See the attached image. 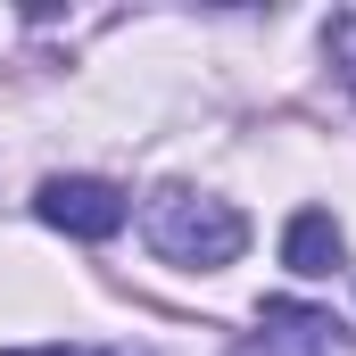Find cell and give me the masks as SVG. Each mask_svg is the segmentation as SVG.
I'll use <instances>...</instances> for the list:
<instances>
[{
	"mask_svg": "<svg viewBox=\"0 0 356 356\" xmlns=\"http://www.w3.org/2000/svg\"><path fill=\"white\" fill-rule=\"evenodd\" d=\"M149 249L166 266H232L249 249V216L232 199H207V191H158L149 199Z\"/></svg>",
	"mask_w": 356,
	"mask_h": 356,
	"instance_id": "cell-1",
	"label": "cell"
},
{
	"mask_svg": "<svg viewBox=\"0 0 356 356\" xmlns=\"http://www.w3.org/2000/svg\"><path fill=\"white\" fill-rule=\"evenodd\" d=\"M33 207H42V224H58V232H75V241L124 232V191L99 182V175H50L33 191Z\"/></svg>",
	"mask_w": 356,
	"mask_h": 356,
	"instance_id": "cell-2",
	"label": "cell"
},
{
	"mask_svg": "<svg viewBox=\"0 0 356 356\" xmlns=\"http://www.w3.org/2000/svg\"><path fill=\"white\" fill-rule=\"evenodd\" d=\"M332 332H340V323H332L323 307L273 298V307H266V323H257V332H249L232 356H332Z\"/></svg>",
	"mask_w": 356,
	"mask_h": 356,
	"instance_id": "cell-3",
	"label": "cell"
},
{
	"mask_svg": "<svg viewBox=\"0 0 356 356\" xmlns=\"http://www.w3.org/2000/svg\"><path fill=\"white\" fill-rule=\"evenodd\" d=\"M340 257H348L340 224H332L323 207H298V216H290V232H282V266L307 273V282H323V273H340Z\"/></svg>",
	"mask_w": 356,
	"mask_h": 356,
	"instance_id": "cell-4",
	"label": "cell"
},
{
	"mask_svg": "<svg viewBox=\"0 0 356 356\" xmlns=\"http://www.w3.org/2000/svg\"><path fill=\"white\" fill-rule=\"evenodd\" d=\"M332 67H340V83L356 91V8H348V17H332Z\"/></svg>",
	"mask_w": 356,
	"mask_h": 356,
	"instance_id": "cell-5",
	"label": "cell"
},
{
	"mask_svg": "<svg viewBox=\"0 0 356 356\" xmlns=\"http://www.w3.org/2000/svg\"><path fill=\"white\" fill-rule=\"evenodd\" d=\"M0 356H83V348H0Z\"/></svg>",
	"mask_w": 356,
	"mask_h": 356,
	"instance_id": "cell-6",
	"label": "cell"
}]
</instances>
